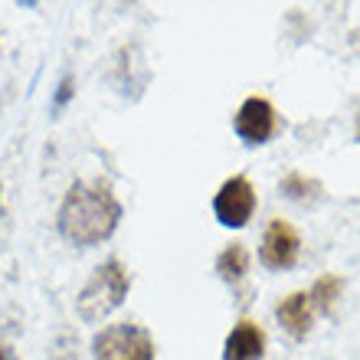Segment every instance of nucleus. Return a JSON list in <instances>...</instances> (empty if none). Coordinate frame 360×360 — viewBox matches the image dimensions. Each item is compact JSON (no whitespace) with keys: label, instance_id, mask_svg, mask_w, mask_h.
Wrapping results in <instances>:
<instances>
[{"label":"nucleus","instance_id":"3","mask_svg":"<svg viewBox=\"0 0 360 360\" xmlns=\"http://www.w3.org/2000/svg\"><path fill=\"white\" fill-rule=\"evenodd\" d=\"M158 347L141 324H112L92 338L95 360H154Z\"/></svg>","mask_w":360,"mask_h":360},{"label":"nucleus","instance_id":"2","mask_svg":"<svg viewBox=\"0 0 360 360\" xmlns=\"http://www.w3.org/2000/svg\"><path fill=\"white\" fill-rule=\"evenodd\" d=\"M128 288H131L128 269H124L118 259L102 262V266L92 272V278L82 285V292H79V298H76L79 318L86 324H95V321H102V318H108V314L128 298Z\"/></svg>","mask_w":360,"mask_h":360},{"label":"nucleus","instance_id":"7","mask_svg":"<svg viewBox=\"0 0 360 360\" xmlns=\"http://www.w3.org/2000/svg\"><path fill=\"white\" fill-rule=\"evenodd\" d=\"M266 354V331L259 328L256 321H243L226 334V344H223V360H259Z\"/></svg>","mask_w":360,"mask_h":360},{"label":"nucleus","instance_id":"11","mask_svg":"<svg viewBox=\"0 0 360 360\" xmlns=\"http://www.w3.org/2000/svg\"><path fill=\"white\" fill-rule=\"evenodd\" d=\"M278 190H282L285 197H292V200H311V197H318V190L321 187H318V180L292 171V174H285V177L278 180Z\"/></svg>","mask_w":360,"mask_h":360},{"label":"nucleus","instance_id":"13","mask_svg":"<svg viewBox=\"0 0 360 360\" xmlns=\"http://www.w3.org/2000/svg\"><path fill=\"white\" fill-rule=\"evenodd\" d=\"M354 131H357V138H360V112H357V128H354Z\"/></svg>","mask_w":360,"mask_h":360},{"label":"nucleus","instance_id":"8","mask_svg":"<svg viewBox=\"0 0 360 360\" xmlns=\"http://www.w3.org/2000/svg\"><path fill=\"white\" fill-rule=\"evenodd\" d=\"M314 311H318V308H314V302H311V292H292L288 298L278 302L275 318H278V324H282L292 338H304L314 324Z\"/></svg>","mask_w":360,"mask_h":360},{"label":"nucleus","instance_id":"9","mask_svg":"<svg viewBox=\"0 0 360 360\" xmlns=\"http://www.w3.org/2000/svg\"><path fill=\"white\" fill-rule=\"evenodd\" d=\"M217 272H219L223 282L239 285L243 278H246V272H249V249L243 246V243L226 246L223 252H219V259H217Z\"/></svg>","mask_w":360,"mask_h":360},{"label":"nucleus","instance_id":"10","mask_svg":"<svg viewBox=\"0 0 360 360\" xmlns=\"http://www.w3.org/2000/svg\"><path fill=\"white\" fill-rule=\"evenodd\" d=\"M341 292H344V278H338V275H321V278L311 285V302H314V308L331 311Z\"/></svg>","mask_w":360,"mask_h":360},{"label":"nucleus","instance_id":"5","mask_svg":"<svg viewBox=\"0 0 360 360\" xmlns=\"http://www.w3.org/2000/svg\"><path fill=\"white\" fill-rule=\"evenodd\" d=\"M302 256V236L292 223L285 219H272L262 233V246H259V259L266 269H292Z\"/></svg>","mask_w":360,"mask_h":360},{"label":"nucleus","instance_id":"12","mask_svg":"<svg viewBox=\"0 0 360 360\" xmlns=\"http://www.w3.org/2000/svg\"><path fill=\"white\" fill-rule=\"evenodd\" d=\"M0 360H17V357H13V351H10V347H4V344H0Z\"/></svg>","mask_w":360,"mask_h":360},{"label":"nucleus","instance_id":"1","mask_svg":"<svg viewBox=\"0 0 360 360\" xmlns=\"http://www.w3.org/2000/svg\"><path fill=\"white\" fill-rule=\"evenodd\" d=\"M122 223V203L105 180H76L63 197L56 226L72 246L92 249L112 236Z\"/></svg>","mask_w":360,"mask_h":360},{"label":"nucleus","instance_id":"6","mask_svg":"<svg viewBox=\"0 0 360 360\" xmlns=\"http://www.w3.org/2000/svg\"><path fill=\"white\" fill-rule=\"evenodd\" d=\"M233 128L246 144H266L269 138L278 128V115H275V105L262 95H252L239 105L236 118H233Z\"/></svg>","mask_w":360,"mask_h":360},{"label":"nucleus","instance_id":"4","mask_svg":"<svg viewBox=\"0 0 360 360\" xmlns=\"http://www.w3.org/2000/svg\"><path fill=\"white\" fill-rule=\"evenodd\" d=\"M213 213L223 226H246L252 213H256V187L252 180L236 174V177L223 180V187L217 190L213 197Z\"/></svg>","mask_w":360,"mask_h":360}]
</instances>
